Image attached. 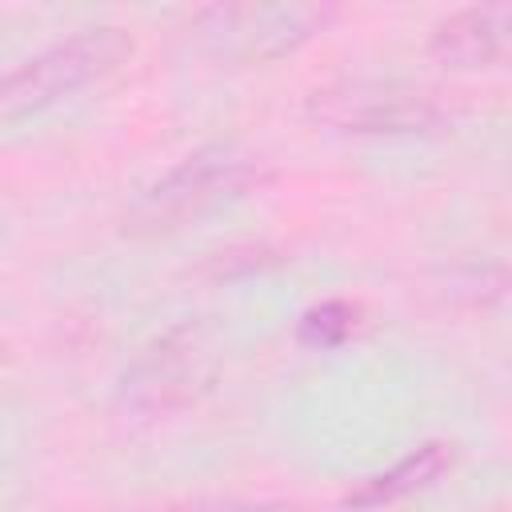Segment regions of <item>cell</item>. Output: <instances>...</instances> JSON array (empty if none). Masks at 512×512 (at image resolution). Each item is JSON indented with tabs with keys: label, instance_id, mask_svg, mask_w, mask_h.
<instances>
[{
	"label": "cell",
	"instance_id": "obj_1",
	"mask_svg": "<svg viewBox=\"0 0 512 512\" xmlns=\"http://www.w3.org/2000/svg\"><path fill=\"white\" fill-rule=\"evenodd\" d=\"M260 180L248 152L232 144H208L192 156H184L176 168H168L132 208L128 228L132 232H172L228 200H240Z\"/></svg>",
	"mask_w": 512,
	"mask_h": 512
},
{
	"label": "cell",
	"instance_id": "obj_2",
	"mask_svg": "<svg viewBox=\"0 0 512 512\" xmlns=\"http://www.w3.org/2000/svg\"><path fill=\"white\" fill-rule=\"evenodd\" d=\"M132 52V40L124 28L116 24H100V28H84L36 56H28L24 64H16L8 76H0V116H28L40 112L88 84H96L100 76H108L112 68H120Z\"/></svg>",
	"mask_w": 512,
	"mask_h": 512
},
{
	"label": "cell",
	"instance_id": "obj_3",
	"mask_svg": "<svg viewBox=\"0 0 512 512\" xmlns=\"http://www.w3.org/2000/svg\"><path fill=\"white\" fill-rule=\"evenodd\" d=\"M336 20L324 4H216L192 12L196 40L224 60H276Z\"/></svg>",
	"mask_w": 512,
	"mask_h": 512
},
{
	"label": "cell",
	"instance_id": "obj_4",
	"mask_svg": "<svg viewBox=\"0 0 512 512\" xmlns=\"http://www.w3.org/2000/svg\"><path fill=\"white\" fill-rule=\"evenodd\" d=\"M312 116L340 132H432L440 124V104L432 92L400 80H344L312 92Z\"/></svg>",
	"mask_w": 512,
	"mask_h": 512
},
{
	"label": "cell",
	"instance_id": "obj_5",
	"mask_svg": "<svg viewBox=\"0 0 512 512\" xmlns=\"http://www.w3.org/2000/svg\"><path fill=\"white\" fill-rule=\"evenodd\" d=\"M212 380V352L192 328H176L160 336L128 372L124 400L140 412H172L196 400Z\"/></svg>",
	"mask_w": 512,
	"mask_h": 512
},
{
	"label": "cell",
	"instance_id": "obj_6",
	"mask_svg": "<svg viewBox=\"0 0 512 512\" xmlns=\"http://www.w3.org/2000/svg\"><path fill=\"white\" fill-rule=\"evenodd\" d=\"M508 32H512L508 4H472L436 24L432 56L452 68H488L508 52Z\"/></svg>",
	"mask_w": 512,
	"mask_h": 512
},
{
	"label": "cell",
	"instance_id": "obj_7",
	"mask_svg": "<svg viewBox=\"0 0 512 512\" xmlns=\"http://www.w3.org/2000/svg\"><path fill=\"white\" fill-rule=\"evenodd\" d=\"M448 464H452L448 444H424V448L408 452L400 464H392L388 472L364 480V484L348 496V504H356V508H380V504H388V500H400V496H408V492L432 484Z\"/></svg>",
	"mask_w": 512,
	"mask_h": 512
},
{
	"label": "cell",
	"instance_id": "obj_8",
	"mask_svg": "<svg viewBox=\"0 0 512 512\" xmlns=\"http://www.w3.org/2000/svg\"><path fill=\"white\" fill-rule=\"evenodd\" d=\"M352 332V308L348 304H320V308H312L308 316H304V324H300V336L308 340V344H336V340H344Z\"/></svg>",
	"mask_w": 512,
	"mask_h": 512
},
{
	"label": "cell",
	"instance_id": "obj_9",
	"mask_svg": "<svg viewBox=\"0 0 512 512\" xmlns=\"http://www.w3.org/2000/svg\"><path fill=\"white\" fill-rule=\"evenodd\" d=\"M164 512H304V508L280 504V500H192V504L164 508Z\"/></svg>",
	"mask_w": 512,
	"mask_h": 512
},
{
	"label": "cell",
	"instance_id": "obj_10",
	"mask_svg": "<svg viewBox=\"0 0 512 512\" xmlns=\"http://www.w3.org/2000/svg\"><path fill=\"white\" fill-rule=\"evenodd\" d=\"M4 352H8V348H4V340H0V360H4Z\"/></svg>",
	"mask_w": 512,
	"mask_h": 512
}]
</instances>
